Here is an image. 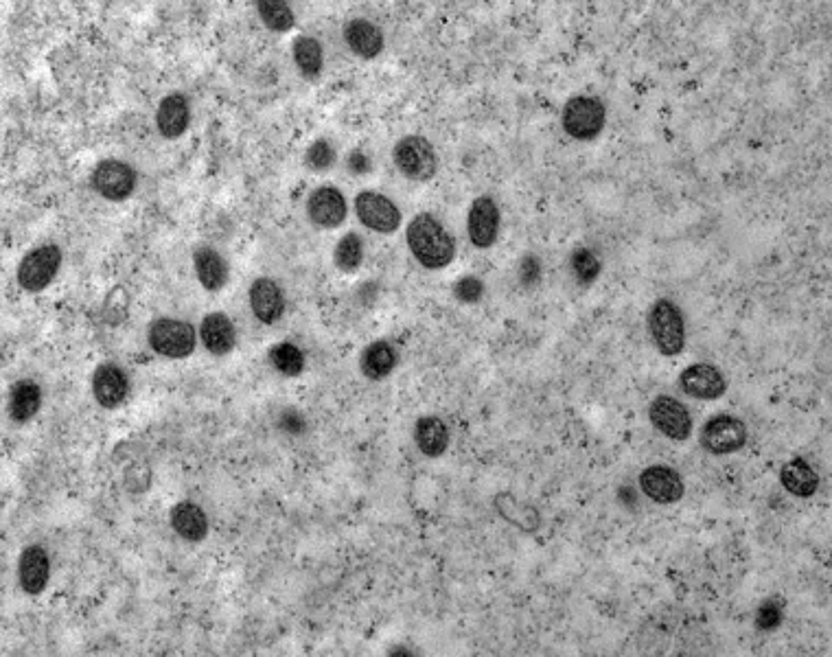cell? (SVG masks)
Here are the masks:
<instances>
[{
    "label": "cell",
    "mask_w": 832,
    "mask_h": 657,
    "mask_svg": "<svg viewBox=\"0 0 832 657\" xmlns=\"http://www.w3.org/2000/svg\"><path fill=\"white\" fill-rule=\"evenodd\" d=\"M406 241L412 257L425 270H443L456 257V241L447 228L430 213L412 217L406 228Z\"/></svg>",
    "instance_id": "cell-1"
},
{
    "label": "cell",
    "mask_w": 832,
    "mask_h": 657,
    "mask_svg": "<svg viewBox=\"0 0 832 657\" xmlns=\"http://www.w3.org/2000/svg\"><path fill=\"white\" fill-rule=\"evenodd\" d=\"M649 333L657 351L662 355H679L686 347V325L681 309L673 301H668V298L655 301L649 309Z\"/></svg>",
    "instance_id": "cell-2"
},
{
    "label": "cell",
    "mask_w": 832,
    "mask_h": 657,
    "mask_svg": "<svg viewBox=\"0 0 832 657\" xmlns=\"http://www.w3.org/2000/svg\"><path fill=\"white\" fill-rule=\"evenodd\" d=\"M392 160L403 178L412 182H427L436 176L438 156L434 145L425 136L410 134L392 147Z\"/></svg>",
    "instance_id": "cell-3"
},
{
    "label": "cell",
    "mask_w": 832,
    "mask_h": 657,
    "mask_svg": "<svg viewBox=\"0 0 832 657\" xmlns=\"http://www.w3.org/2000/svg\"><path fill=\"white\" fill-rule=\"evenodd\" d=\"M563 130L576 141H592L605 130L607 108L598 97L579 95L572 97L563 108Z\"/></svg>",
    "instance_id": "cell-4"
},
{
    "label": "cell",
    "mask_w": 832,
    "mask_h": 657,
    "mask_svg": "<svg viewBox=\"0 0 832 657\" xmlns=\"http://www.w3.org/2000/svg\"><path fill=\"white\" fill-rule=\"evenodd\" d=\"M147 342L158 355L169 360H182L195 349V329L184 320L158 318L149 325Z\"/></svg>",
    "instance_id": "cell-5"
},
{
    "label": "cell",
    "mask_w": 832,
    "mask_h": 657,
    "mask_svg": "<svg viewBox=\"0 0 832 657\" xmlns=\"http://www.w3.org/2000/svg\"><path fill=\"white\" fill-rule=\"evenodd\" d=\"M62 265V250L55 244H46L36 250H31L25 255V259L18 265V283L25 292H42L49 287V283L55 279V274L60 272Z\"/></svg>",
    "instance_id": "cell-6"
},
{
    "label": "cell",
    "mask_w": 832,
    "mask_h": 657,
    "mask_svg": "<svg viewBox=\"0 0 832 657\" xmlns=\"http://www.w3.org/2000/svg\"><path fill=\"white\" fill-rule=\"evenodd\" d=\"M747 436V425L734 414H716L701 428V445L714 456H725L743 449Z\"/></svg>",
    "instance_id": "cell-7"
},
{
    "label": "cell",
    "mask_w": 832,
    "mask_h": 657,
    "mask_svg": "<svg viewBox=\"0 0 832 657\" xmlns=\"http://www.w3.org/2000/svg\"><path fill=\"white\" fill-rule=\"evenodd\" d=\"M355 213L366 228L379 235H392L401 226L399 206L377 191H362L357 195Z\"/></svg>",
    "instance_id": "cell-8"
},
{
    "label": "cell",
    "mask_w": 832,
    "mask_h": 657,
    "mask_svg": "<svg viewBox=\"0 0 832 657\" xmlns=\"http://www.w3.org/2000/svg\"><path fill=\"white\" fill-rule=\"evenodd\" d=\"M92 187L110 202L127 200L136 189V171L123 160H101L92 171Z\"/></svg>",
    "instance_id": "cell-9"
},
{
    "label": "cell",
    "mask_w": 832,
    "mask_h": 657,
    "mask_svg": "<svg viewBox=\"0 0 832 657\" xmlns=\"http://www.w3.org/2000/svg\"><path fill=\"white\" fill-rule=\"evenodd\" d=\"M649 419L653 428L670 438V441H688L692 434V417L688 408L670 395H660L653 399Z\"/></svg>",
    "instance_id": "cell-10"
},
{
    "label": "cell",
    "mask_w": 832,
    "mask_h": 657,
    "mask_svg": "<svg viewBox=\"0 0 832 657\" xmlns=\"http://www.w3.org/2000/svg\"><path fill=\"white\" fill-rule=\"evenodd\" d=\"M500 209L489 195H480L471 202L467 215V233L469 241L480 250L491 248L500 235Z\"/></svg>",
    "instance_id": "cell-11"
},
{
    "label": "cell",
    "mask_w": 832,
    "mask_h": 657,
    "mask_svg": "<svg viewBox=\"0 0 832 657\" xmlns=\"http://www.w3.org/2000/svg\"><path fill=\"white\" fill-rule=\"evenodd\" d=\"M640 489L646 498L653 500L655 504H675L686 493L684 478L679 476V471L668 465H651L646 467L640 478Z\"/></svg>",
    "instance_id": "cell-12"
},
{
    "label": "cell",
    "mask_w": 832,
    "mask_h": 657,
    "mask_svg": "<svg viewBox=\"0 0 832 657\" xmlns=\"http://www.w3.org/2000/svg\"><path fill=\"white\" fill-rule=\"evenodd\" d=\"M307 215L311 224H316L318 228H338L349 215V206H346V198L340 189L325 184V187H318L309 195Z\"/></svg>",
    "instance_id": "cell-13"
},
{
    "label": "cell",
    "mask_w": 832,
    "mask_h": 657,
    "mask_svg": "<svg viewBox=\"0 0 832 657\" xmlns=\"http://www.w3.org/2000/svg\"><path fill=\"white\" fill-rule=\"evenodd\" d=\"M92 393L101 408H119L130 393V377L119 364H99L92 373Z\"/></svg>",
    "instance_id": "cell-14"
},
{
    "label": "cell",
    "mask_w": 832,
    "mask_h": 657,
    "mask_svg": "<svg viewBox=\"0 0 832 657\" xmlns=\"http://www.w3.org/2000/svg\"><path fill=\"white\" fill-rule=\"evenodd\" d=\"M679 388L684 390L688 397L714 401L725 395L727 382L719 368L712 364H690L686 371L679 375Z\"/></svg>",
    "instance_id": "cell-15"
},
{
    "label": "cell",
    "mask_w": 832,
    "mask_h": 657,
    "mask_svg": "<svg viewBox=\"0 0 832 657\" xmlns=\"http://www.w3.org/2000/svg\"><path fill=\"white\" fill-rule=\"evenodd\" d=\"M18 579L22 590L27 594L36 596L42 594L44 587L49 585L51 579V559L49 552L42 546H29L22 550L20 563H18Z\"/></svg>",
    "instance_id": "cell-16"
},
{
    "label": "cell",
    "mask_w": 832,
    "mask_h": 657,
    "mask_svg": "<svg viewBox=\"0 0 832 657\" xmlns=\"http://www.w3.org/2000/svg\"><path fill=\"white\" fill-rule=\"evenodd\" d=\"M250 307L252 314L257 316L263 325H274L285 311V294L281 285L272 279H265V276H259V279L250 285Z\"/></svg>",
    "instance_id": "cell-17"
},
{
    "label": "cell",
    "mask_w": 832,
    "mask_h": 657,
    "mask_svg": "<svg viewBox=\"0 0 832 657\" xmlns=\"http://www.w3.org/2000/svg\"><path fill=\"white\" fill-rule=\"evenodd\" d=\"M200 338L208 353L226 355L235 349L237 331H235L233 320H230L226 314H222V311H213V314H208L202 320Z\"/></svg>",
    "instance_id": "cell-18"
},
{
    "label": "cell",
    "mask_w": 832,
    "mask_h": 657,
    "mask_svg": "<svg viewBox=\"0 0 832 657\" xmlns=\"http://www.w3.org/2000/svg\"><path fill=\"white\" fill-rule=\"evenodd\" d=\"M344 40L349 49L364 60H373L384 51V33L371 20L355 18L344 27Z\"/></svg>",
    "instance_id": "cell-19"
},
{
    "label": "cell",
    "mask_w": 832,
    "mask_h": 657,
    "mask_svg": "<svg viewBox=\"0 0 832 657\" xmlns=\"http://www.w3.org/2000/svg\"><path fill=\"white\" fill-rule=\"evenodd\" d=\"M189 101L180 92H171L156 110V125L165 138H180L189 128Z\"/></svg>",
    "instance_id": "cell-20"
},
{
    "label": "cell",
    "mask_w": 832,
    "mask_h": 657,
    "mask_svg": "<svg viewBox=\"0 0 832 657\" xmlns=\"http://www.w3.org/2000/svg\"><path fill=\"white\" fill-rule=\"evenodd\" d=\"M171 528L184 539L191 541V544H198L208 535V517L200 509L198 504L193 502H178L169 513Z\"/></svg>",
    "instance_id": "cell-21"
},
{
    "label": "cell",
    "mask_w": 832,
    "mask_h": 657,
    "mask_svg": "<svg viewBox=\"0 0 832 657\" xmlns=\"http://www.w3.org/2000/svg\"><path fill=\"white\" fill-rule=\"evenodd\" d=\"M193 265L195 274L202 283L204 290L208 292H219L228 281V265L224 257L219 255L215 248L202 246L193 252Z\"/></svg>",
    "instance_id": "cell-22"
},
{
    "label": "cell",
    "mask_w": 832,
    "mask_h": 657,
    "mask_svg": "<svg viewBox=\"0 0 832 657\" xmlns=\"http://www.w3.org/2000/svg\"><path fill=\"white\" fill-rule=\"evenodd\" d=\"M414 441L416 447L423 452V456L438 458L443 456L449 447V428L443 419L427 414V417H421L416 421Z\"/></svg>",
    "instance_id": "cell-23"
},
{
    "label": "cell",
    "mask_w": 832,
    "mask_h": 657,
    "mask_svg": "<svg viewBox=\"0 0 832 657\" xmlns=\"http://www.w3.org/2000/svg\"><path fill=\"white\" fill-rule=\"evenodd\" d=\"M42 406V390L33 379H20L11 386L9 417L16 423H27L36 417Z\"/></svg>",
    "instance_id": "cell-24"
},
{
    "label": "cell",
    "mask_w": 832,
    "mask_h": 657,
    "mask_svg": "<svg viewBox=\"0 0 832 657\" xmlns=\"http://www.w3.org/2000/svg\"><path fill=\"white\" fill-rule=\"evenodd\" d=\"M780 482L795 498H811L819 489L817 471L804 458H793L784 463L780 471Z\"/></svg>",
    "instance_id": "cell-25"
},
{
    "label": "cell",
    "mask_w": 832,
    "mask_h": 657,
    "mask_svg": "<svg viewBox=\"0 0 832 657\" xmlns=\"http://www.w3.org/2000/svg\"><path fill=\"white\" fill-rule=\"evenodd\" d=\"M395 366H397V353L386 340H375L362 351L360 368L364 377L373 379V382L386 379L392 371H395Z\"/></svg>",
    "instance_id": "cell-26"
},
{
    "label": "cell",
    "mask_w": 832,
    "mask_h": 657,
    "mask_svg": "<svg viewBox=\"0 0 832 657\" xmlns=\"http://www.w3.org/2000/svg\"><path fill=\"white\" fill-rule=\"evenodd\" d=\"M292 53L296 68L305 79H316L320 75L322 64H325V53H322V44L316 38H296L292 44Z\"/></svg>",
    "instance_id": "cell-27"
},
{
    "label": "cell",
    "mask_w": 832,
    "mask_h": 657,
    "mask_svg": "<svg viewBox=\"0 0 832 657\" xmlns=\"http://www.w3.org/2000/svg\"><path fill=\"white\" fill-rule=\"evenodd\" d=\"M495 509L500 511L504 520L515 524L517 528L528 530V533H533V530H537L541 524V515L533 509V506L519 504L513 495H508V493L495 498Z\"/></svg>",
    "instance_id": "cell-28"
},
{
    "label": "cell",
    "mask_w": 832,
    "mask_h": 657,
    "mask_svg": "<svg viewBox=\"0 0 832 657\" xmlns=\"http://www.w3.org/2000/svg\"><path fill=\"white\" fill-rule=\"evenodd\" d=\"M268 357H270V364L274 366V371H279L285 377H298L305 368V355L292 342L274 344Z\"/></svg>",
    "instance_id": "cell-29"
},
{
    "label": "cell",
    "mask_w": 832,
    "mask_h": 657,
    "mask_svg": "<svg viewBox=\"0 0 832 657\" xmlns=\"http://www.w3.org/2000/svg\"><path fill=\"white\" fill-rule=\"evenodd\" d=\"M364 261V241L357 233L344 235L338 246L333 250V263L335 268L342 272H355Z\"/></svg>",
    "instance_id": "cell-30"
},
{
    "label": "cell",
    "mask_w": 832,
    "mask_h": 657,
    "mask_svg": "<svg viewBox=\"0 0 832 657\" xmlns=\"http://www.w3.org/2000/svg\"><path fill=\"white\" fill-rule=\"evenodd\" d=\"M257 11L263 20V25L272 31H290L294 27V11L283 0H261L257 3Z\"/></svg>",
    "instance_id": "cell-31"
},
{
    "label": "cell",
    "mask_w": 832,
    "mask_h": 657,
    "mask_svg": "<svg viewBox=\"0 0 832 657\" xmlns=\"http://www.w3.org/2000/svg\"><path fill=\"white\" fill-rule=\"evenodd\" d=\"M570 265H572L576 281H579L581 285H592L598 279L600 270H603L598 255L589 248H576L570 257Z\"/></svg>",
    "instance_id": "cell-32"
},
{
    "label": "cell",
    "mask_w": 832,
    "mask_h": 657,
    "mask_svg": "<svg viewBox=\"0 0 832 657\" xmlns=\"http://www.w3.org/2000/svg\"><path fill=\"white\" fill-rule=\"evenodd\" d=\"M305 163L307 167L322 174V171H327L335 165V147L329 141H325V138H320V141H316L307 149Z\"/></svg>",
    "instance_id": "cell-33"
},
{
    "label": "cell",
    "mask_w": 832,
    "mask_h": 657,
    "mask_svg": "<svg viewBox=\"0 0 832 657\" xmlns=\"http://www.w3.org/2000/svg\"><path fill=\"white\" fill-rule=\"evenodd\" d=\"M782 618H784L782 605L776 601H765L756 612V627L760 631H773L782 625Z\"/></svg>",
    "instance_id": "cell-34"
},
{
    "label": "cell",
    "mask_w": 832,
    "mask_h": 657,
    "mask_svg": "<svg viewBox=\"0 0 832 657\" xmlns=\"http://www.w3.org/2000/svg\"><path fill=\"white\" fill-rule=\"evenodd\" d=\"M454 296L460 303H478L484 296V283L478 276H462L454 285Z\"/></svg>",
    "instance_id": "cell-35"
},
{
    "label": "cell",
    "mask_w": 832,
    "mask_h": 657,
    "mask_svg": "<svg viewBox=\"0 0 832 657\" xmlns=\"http://www.w3.org/2000/svg\"><path fill=\"white\" fill-rule=\"evenodd\" d=\"M519 279L526 287L535 285L541 279V261L535 255H526L519 263Z\"/></svg>",
    "instance_id": "cell-36"
},
{
    "label": "cell",
    "mask_w": 832,
    "mask_h": 657,
    "mask_svg": "<svg viewBox=\"0 0 832 657\" xmlns=\"http://www.w3.org/2000/svg\"><path fill=\"white\" fill-rule=\"evenodd\" d=\"M346 167H349L353 174H368V171H371V160L362 152H353L346 158Z\"/></svg>",
    "instance_id": "cell-37"
}]
</instances>
